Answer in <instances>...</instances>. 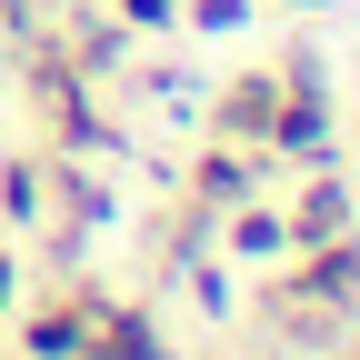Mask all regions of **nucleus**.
Instances as JSON below:
<instances>
[]
</instances>
